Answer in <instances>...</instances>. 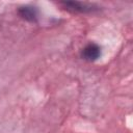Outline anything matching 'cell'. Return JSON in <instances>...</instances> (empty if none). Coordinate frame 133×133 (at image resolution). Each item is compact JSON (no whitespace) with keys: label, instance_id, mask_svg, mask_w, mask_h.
Segmentation results:
<instances>
[{"label":"cell","instance_id":"6da1fadb","mask_svg":"<svg viewBox=\"0 0 133 133\" xmlns=\"http://www.w3.org/2000/svg\"><path fill=\"white\" fill-rule=\"evenodd\" d=\"M60 4L63 6L64 9L72 11V12L85 14V12H92L98 9V6H96L92 3H87V2L66 1V2H61Z\"/></svg>","mask_w":133,"mask_h":133},{"label":"cell","instance_id":"7a4b0ae2","mask_svg":"<svg viewBox=\"0 0 133 133\" xmlns=\"http://www.w3.org/2000/svg\"><path fill=\"white\" fill-rule=\"evenodd\" d=\"M81 56L83 59L87 61H95L101 56V48L99 45L95 43H89L83 48Z\"/></svg>","mask_w":133,"mask_h":133},{"label":"cell","instance_id":"3957f363","mask_svg":"<svg viewBox=\"0 0 133 133\" xmlns=\"http://www.w3.org/2000/svg\"><path fill=\"white\" fill-rule=\"evenodd\" d=\"M18 12L26 21L36 22V20H37V9L33 6H29V5L22 6L19 8Z\"/></svg>","mask_w":133,"mask_h":133}]
</instances>
